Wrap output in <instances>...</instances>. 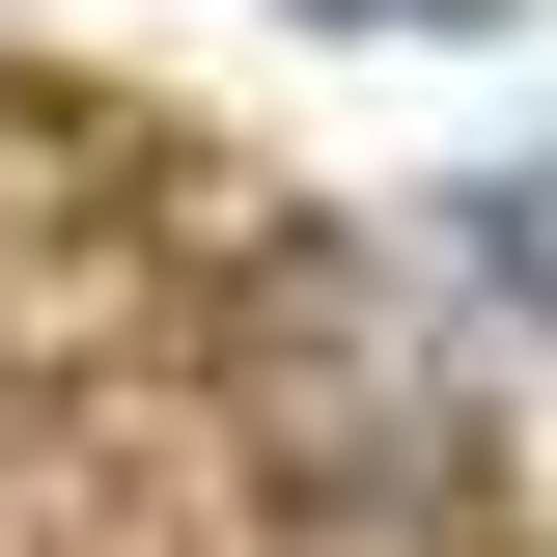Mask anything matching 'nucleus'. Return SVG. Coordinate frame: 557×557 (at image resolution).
<instances>
[{"mask_svg": "<svg viewBox=\"0 0 557 557\" xmlns=\"http://www.w3.org/2000/svg\"><path fill=\"white\" fill-rule=\"evenodd\" d=\"M251 418L307 474H446V362L391 335V251H278L251 278Z\"/></svg>", "mask_w": 557, "mask_h": 557, "instance_id": "nucleus-1", "label": "nucleus"}, {"mask_svg": "<svg viewBox=\"0 0 557 557\" xmlns=\"http://www.w3.org/2000/svg\"><path fill=\"white\" fill-rule=\"evenodd\" d=\"M307 28H530V0H307Z\"/></svg>", "mask_w": 557, "mask_h": 557, "instance_id": "nucleus-2", "label": "nucleus"}]
</instances>
